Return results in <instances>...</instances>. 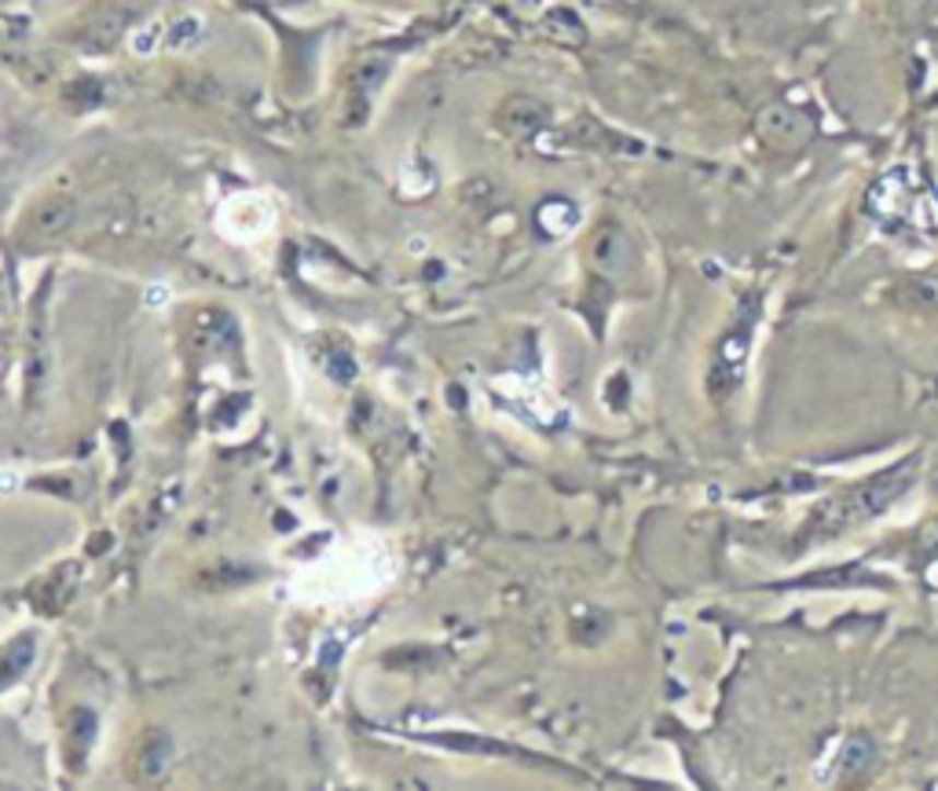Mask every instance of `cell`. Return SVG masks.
Wrapping results in <instances>:
<instances>
[{
	"mask_svg": "<svg viewBox=\"0 0 938 791\" xmlns=\"http://www.w3.org/2000/svg\"><path fill=\"white\" fill-rule=\"evenodd\" d=\"M905 300H910L913 308H938V275H927V279H913L910 286H905Z\"/></svg>",
	"mask_w": 938,
	"mask_h": 791,
	"instance_id": "4",
	"label": "cell"
},
{
	"mask_svg": "<svg viewBox=\"0 0 938 791\" xmlns=\"http://www.w3.org/2000/svg\"><path fill=\"white\" fill-rule=\"evenodd\" d=\"M67 221H70V205L67 202H51V205H45V210L37 213L40 232H62Z\"/></svg>",
	"mask_w": 938,
	"mask_h": 791,
	"instance_id": "5",
	"label": "cell"
},
{
	"mask_svg": "<svg viewBox=\"0 0 938 791\" xmlns=\"http://www.w3.org/2000/svg\"><path fill=\"white\" fill-rule=\"evenodd\" d=\"M921 543H924L927 554H938V517L931 520V528H927V532H924Z\"/></svg>",
	"mask_w": 938,
	"mask_h": 791,
	"instance_id": "6",
	"label": "cell"
},
{
	"mask_svg": "<svg viewBox=\"0 0 938 791\" xmlns=\"http://www.w3.org/2000/svg\"><path fill=\"white\" fill-rule=\"evenodd\" d=\"M913 470H916V458L902 462L899 470H888L883 476H877V481H872V484L858 495V517H869V513H880V509H888L894 498H899L905 487H910Z\"/></svg>",
	"mask_w": 938,
	"mask_h": 791,
	"instance_id": "1",
	"label": "cell"
},
{
	"mask_svg": "<svg viewBox=\"0 0 938 791\" xmlns=\"http://www.w3.org/2000/svg\"><path fill=\"white\" fill-rule=\"evenodd\" d=\"M763 132L774 143H802L807 140V121L799 118L796 110H788V107H770L766 114H763Z\"/></svg>",
	"mask_w": 938,
	"mask_h": 791,
	"instance_id": "2",
	"label": "cell"
},
{
	"mask_svg": "<svg viewBox=\"0 0 938 791\" xmlns=\"http://www.w3.org/2000/svg\"><path fill=\"white\" fill-rule=\"evenodd\" d=\"M869 763H872V741L854 736V741L840 752V777H858L869 769Z\"/></svg>",
	"mask_w": 938,
	"mask_h": 791,
	"instance_id": "3",
	"label": "cell"
}]
</instances>
